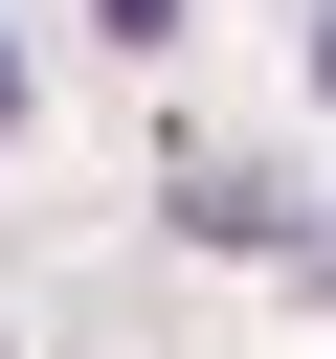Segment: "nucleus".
I'll use <instances>...</instances> for the list:
<instances>
[{
	"label": "nucleus",
	"instance_id": "f257e3e1",
	"mask_svg": "<svg viewBox=\"0 0 336 359\" xmlns=\"http://www.w3.org/2000/svg\"><path fill=\"white\" fill-rule=\"evenodd\" d=\"M157 22H179V0H112V45H157Z\"/></svg>",
	"mask_w": 336,
	"mask_h": 359
}]
</instances>
